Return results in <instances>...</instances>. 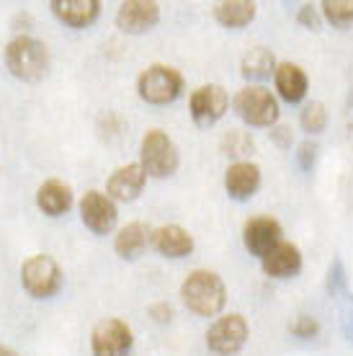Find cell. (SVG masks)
<instances>
[{"label": "cell", "mask_w": 353, "mask_h": 356, "mask_svg": "<svg viewBox=\"0 0 353 356\" xmlns=\"http://www.w3.org/2000/svg\"><path fill=\"white\" fill-rule=\"evenodd\" d=\"M181 297L188 310L199 318H214L220 315L224 302H227V289L220 274L209 268H196L183 279L181 284Z\"/></svg>", "instance_id": "cell-1"}, {"label": "cell", "mask_w": 353, "mask_h": 356, "mask_svg": "<svg viewBox=\"0 0 353 356\" xmlns=\"http://www.w3.org/2000/svg\"><path fill=\"white\" fill-rule=\"evenodd\" d=\"M6 65L13 78L34 83L44 78L49 70V49L44 42H39L34 36H16L6 47Z\"/></svg>", "instance_id": "cell-2"}, {"label": "cell", "mask_w": 353, "mask_h": 356, "mask_svg": "<svg viewBox=\"0 0 353 356\" xmlns=\"http://www.w3.org/2000/svg\"><path fill=\"white\" fill-rule=\"evenodd\" d=\"M178 147L163 129H147L140 143V165L152 178H168L178 170Z\"/></svg>", "instance_id": "cell-3"}, {"label": "cell", "mask_w": 353, "mask_h": 356, "mask_svg": "<svg viewBox=\"0 0 353 356\" xmlns=\"http://www.w3.org/2000/svg\"><path fill=\"white\" fill-rule=\"evenodd\" d=\"M140 98L155 106L173 104L183 90V75L170 65H150L137 81Z\"/></svg>", "instance_id": "cell-4"}, {"label": "cell", "mask_w": 353, "mask_h": 356, "mask_svg": "<svg viewBox=\"0 0 353 356\" xmlns=\"http://www.w3.org/2000/svg\"><path fill=\"white\" fill-rule=\"evenodd\" d=\"M232 106L240 119L250 127H274L279 119V104L274 93L263 86H245L243 90H238Z\"/></svg>", "instance_id": "cell-5"}, {"label": "cell", "mask_w": 353, "mask_h": 356, "mask_svg": "<svg viewBox=\"0 0 353 356\" xmlns=\"http://www.w3.org/2000/svg\"><path fill=\"white\" fill-rule=\"evenodd\" d=\"M21 284L31 297H39V300L57 294L62 286V271L57 261L47 253H36L26 259L21 266Z\"/></svg>", "instance_id": "cell-6"}, {"label": "cell", "mask_w": 353, "mask_h": 356, "mask_svg": "<svg viewBox=\"0 0 353 356\" xmlns=\"http://www.w3.org/2000/svg\"><path fill=\"white\" fill-rule=\"evenodd\" d=\"M247 321L240 312H232L212 323V328L206 330V346L217 356H235L247 343Z\"/></svg>", "instance_id": "cell-7"}, {"label": "cell", "mask_w": 353, "mask_h": 356, "mask_svg": "<svg viewBox=\"0 0 353 356\" xmlns=\"http://www.w3.org/2000/svg\"><path fill=\"white\" fill-rule=\"evenodd\" d=\"M230 108V96L227 90L217 86V83H206V86H199V88L191 93L188 98V111H191V119H194L196 127H206L217 124L222 116L227 114Z\"/></svg>", "instance_id": "cell-8"}, {"label": "cell", "mask_w": 353, "mask_h": 356, "mask_svg": "<svg viewBox=\"0 0 353 356\" xmlns=\"http://www.w3.org/2000/svg\"><path fill=\"white\" fill-rule=\"evenodd\" d=\"M93 356H124L132 348V328L119 318L101 321L90 333Z\"/></svg>", "instance_id": "cell-9"}, {"label": "cell", "mask_w": 353, "mask_h": 356, "mask_svg": "<svg viewBox=\"0 0 353 356\" xmlns=\"http://www.w3.org/2000/svg\"><path fill=\"white\" fill-rule=\"evenodd\" d=\"M116 204L114 199L104 191H96V188H90L85 191V196L80 199V220L83 225L88 227L90 232H96V235H106V232L114 230L116 225Z\"/></svg>", "instance_id": "cell-10"}, {"label": "cell", "mask_w": 353, "mask_h": 356, "mask_svg": "<svg viewBox=\"0 0 353 356\" xmlns=\"http://www.w3.org/2000/svg\"><path fill=\"white\" fill-rule=\"evenodd\" d=\"M160 21V6L155 0H126L116 10V26L124 34H145Z\"/></svg>", "instance_id": "cell-11"}, {"label": "cell", "mask_w": 353, "mask_h": 356, "mask_svg": "<svg viewBox=\"0 0 353 356\" xmlns=\"http://www.w3.org/2000/svg\"><path fill=\"white\" fill-rule=\"evenodd\" d=\"M243 243L253 256L265 259L281 243V225L274 217H253L243 227Z\"/></svg>", "instance_id": "cell-12"}, {"label": "cell", "mask_w": 353, "mask_h": 356, "mask_svg": "<svg viewBox=\"0 0 353 356\" xmlns=\"http://www.w3.org/2000/svg\"><path fill=\"white\" fill-rule=\"evenodd\" d=\"M145 181H147V173H145L140 163H126V165H119L111 173L106 184V194L114 202H134L142 194Z\"/></svg>", "instance_id": "cell-13"}, {"label": "cell", "mask_w": 353, "mask_h": 356, "mask_svg": "<svg viewBox=\"0 0 353 356\" xmlns=\"http://www.w3.org/2000/svg\"><path fill=\"white\" fill-rule=\"evenodd\" d=\"M152 248L165 259H183L194 250V235L181 225H163L152 230Z\"/></svg>", "instance_id": "cell-14"}, {"label": "cell", "mask_w": 353, "mask_h": 356, "mask_svg": "<svg viewBox=\"0 0 353 356\" xmlns=\"http://www.w3.org/2000/svg\"><path fill=\"white\" fill-rule=\"evenodd\" d=\"M224 188H227V194L232 199L245 202V199H250L261 188V168L250 161L232 163L227 173H224Z\"/></svg>", "instance_id": "cell-15"}, {"label": "cell", "mask_w": 353, "mask_h": 356, "mask_svg": "<svg viewBox=\"0 0 353 356\" xmlns=\"http://www.w3.org/2000/svg\"><path fill=\"white\" fill-rule=\"evenodd\" d=\"M261 264L271 279H292L302 271V250L294 243L281 241L265 259H261Z\"/></svg>", "instance_id": "cell-16"}, {"label": "cell", "mask_w": 353, "mask_h": 356, "mask_svg": "<svg viewBox=\"0 0 353 356\" xmlns=\"http://www.w3.org/2000/svg\"><path fill=\"white\" fill-rule=\"evenodd\" d=\"M52 13L60 18L62 24L72 29H85L101 13V3L98 0H52Z\"/></svg>", "instance_id": "cell-17"}, {"label": "cell", "mask_w": 353, "mask_h": 356, "mask_svg": "<svg viewBox=\"0 0 353 356\" xmlns=\"http://www.w3.org/2000/svg\"><path fill=\"white\" fill-rule=\"evenodd\" d=\"M147 245H152V227L145 222H129L126 227L116 232L114 250L122 256L124 261L140 259L142 253L147 250Z\"/></svg>", "instance_id": "cell-18"}, {"label": "cell", "mask_w": 353, "mask_h": 356, "mask_svg": "<svg viewBox=\"0 0 353 356\" xmlns=\"http://www.w3.org/2000/svg\"><path fill=\"white\" fill-rule=\"evenodd\" d=\"M276 90H279V96L284 101H289V104H299L302 98L307 96V88H309V81H307V72L302 70L299 65L294 63H281L276 67Z\"/></svg>", "instance_id": "cell-19"}, {"label": "cell", "mask_w": 353, "mask_h": 356, "mask_svg": "<svg viewBox=\"0 0 353 356\" xmlns=\"http://www.w3.org/2000/svg\"><path fill=\"white\" fill-rule=\"evenodd\" d=\"M36 207L49 217H60L72 207V191L67 184H62L57 178L44 181L36 188Z\"/></svg>", "instance_id": "cell-20"}, {"label": "cell", "mask_w": 353, "mask_h": 356, "mask_svg": "<svg viewBox=\"0 0 353 356\" xmlns=\"http://www.w3.org/2000/svg\"><path fill=\"white\" fill-rule=\"evenodd\" d=\"M276 57L271 49H265V47H253V49H247L243 54V60H240V72H243V78L247 81H268L271 75H276Z\"/></svg>", "instance_id": "cell-21"}, {"label": "cell", "mask_w": 353, "mask_h": 356, "mask_svg": "<svg viewBox=\"0 0 353 356\" xmlns=\"http://www.w3.org/2000/svg\"><path fill=\"white\" fill-rule=\"evenodd\" d=\"M258 13V6L253 0H224L214 6V18L224 29H243L247 26Z\"/></svg>", "instance_id": "cell-22"}, {"label": "cell", "mask_w": 353, "mask_h": 356, "mask_svg": "<svg viewBox=\"0 0 353 356\" xmlns=\"http://www.w3.org/2000/svg\"><path fill=\"white\" fill-rule=\"evenodd\" d=\"M222 152L227 158H235V163L247 161L253 152H256V143L247 132H240V129H230V132L222 137Z\"/></svg>", "instance_id": "cell-23"}, {"label": "cell", "mask_w": 353, "mask_h": 356, "mask_svg": "<svg viewBox=\"0 0 353 356\" xmlns=\"http://www.w3.org/2000/svg\"><path fill=\"white\" fill-rule=\"evenodd\" d=\"M322 16L333 26L345 29L353 24V0H325L322 3Z\"/></svg>", "instance_id": "cell-24"}, {"label": "cell", "mask_w": 353, "mask_h": 356, "mask_svg": "<svg viewBox=\"0 0 353 356\" xmlns=\"http://www.w3.org/2000/svg\"><path fill=\"white\" fill-rule=\"evenodd\" d=\"M299 124H302V129H304L307 134H320L322 129H325V124H327L325 106H322L320 101H312V104H307V106L302 108Z\"/></svg>", "instance_id": "cell-25"}, {"label": "cell", "mask_w": 353, "mask_h": 356, "mask_svg": "<svg viewBox=\"0 0 353 356\" xmlns=\"http://www.w3.org/2000/svg\"><path fill=\"white\" fill-rule=\"evenodd\" d=\"M336 305H338V312H340V325H343L345 339L353 343V292L351 289H345L343 294H338Z\"/></svg>", "instance_id": "cell-26"}, {"label": "cell", "mask_w": 353, "mask_h": 356, "mask_svg": "<svg viewBox=\"0 0 353 356\" xmlns=\"http://www.w3.org/2000/svg\"><path fill=\"white\" fill-rule=\"evenodd\" d=\"M345 289H348V279H345L343 261L336 259L330 264V271H327V294L336 300L338 294H343Z\"/></svg>", "instance_id": "cell-27"}, {"label": "cell", "mask_w": 353, "mask_h": 356, "mask_svg": "<svg viewBox=\"0 0 353 356\" xmlns=\"http://www.w3.org/2000/svg\"><path fill=\"white\" fill-rule=\"evenodd\" d=\"M289 330H292V336L307 341V339H315L320 333V323L315 321V318H309V315H299V318L289 325Z\"/></svg>", "instance_id": "cell-28"}, {"label": "cell", "mask_w": 353, "mask_h": 356, "mask_svg": "<svg viewBox=\"0 0 353 356\" xmlns=\"http://www.w3.org/2000/svg\"><path fill=\"white\" fill-rule=\"evenodd\" d=\"M318 143H312V140H307V143L299 145V152H297V163H299V168L304 170V173H309V170L315 168V163H318Z\"/></svg>", "instance_id": "cell-29"}, {"label": "cell", "mask_w": 353, "mask_h": 356, "mask_svg": "<svg viewBox=\"0 0 353 356\" xmlns=\"http://www.w3.org/2000/svg\"><path fill=\"white\" fill-rule=\"evenodd\" d=\"M297 21H299L302 26L312 29V31H318V29L322 26V18H320V13H318L315 6H302L299 13H297Z\"/></svg>", "instance_id": "cell-30"}, {"label": "cell", "mask_w": 353, "mask_h": 356, "mask_svg": "<svg viewBox=\"0 0 353 356\" xmlns=\"http://www.w3.org/2000/svg\"><path fill=\"white\" fill-rule=\"evenodd\" d=\"M271 140H274L279 147H289V145H292V129L284 124L274 127V129H271Z\"/></svg>", "instance_id": "cell-31"}, {"label": "cell", "mask_w": 353, "mask_h": 356, "mask_svg": "<svg viewBox=\"0 0 353 356\" xmlns=\"http://www.w3.org/2000/svg\"><path fill=\"white\" fill-rule=\"evenodd\" d=\"M150 315H152V318H155V321H158V323L170 321V305H168V302L152 305V307H150Z\"/></svg>", "instance_id": "cell-32"}, {"label": "cell", "mask_w": 353, "mask_h": 356, "mask_svg": "<svg viewBox=\"0 0 353 356\" xmlns=\"http://www.w3.org/2000/svg\"><path fill=\"white\" fill-rule=\"evenodd\" d=\"M0 356H18L13 348H8V346H0Z\"/></svg>", "instance_id": "cell-33"}]
</instances>
